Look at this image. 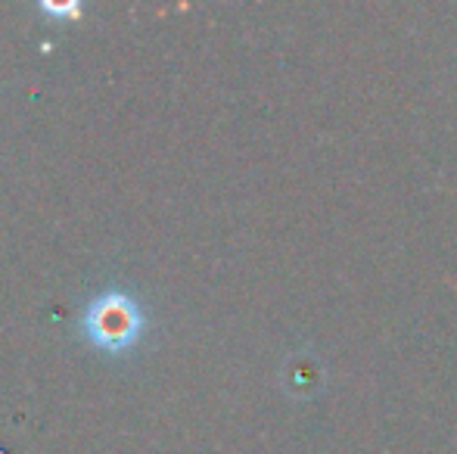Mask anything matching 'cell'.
Here are the masks:
<instances>
[{
    "instance_id": "cell-1",
    "label": "cell",
    "mask_w": 457,
    "mask_h": 454,
    "mask_svg": "<svg viewBox=\"0 0 457 454\" xmlns=\"http://www.w3.org/2000/svg\"><path fill=\"white\" fill-rule=\"evenodd\" d=\"M81 334L103 355H125L146 334V315L134 296L106 290L81 315Z\"/></svg>"
},
{
    "instance_id": "cell-2",
    "label": "cell",
    "mask_w": 457,
    "mask_h": 454,
    "mask_svg": "<svg viewBox=\"0 0 457 454\" xmlns=\"http://www.w3.org/2000/svg\"><path fill=\"white\" fill-rule=\"evenodd\" d=\"M37 10L47 12V16H56V19H81L85 4H79V0H69V4H50V0H41Z\"/></svg>"
}]
</instances>
